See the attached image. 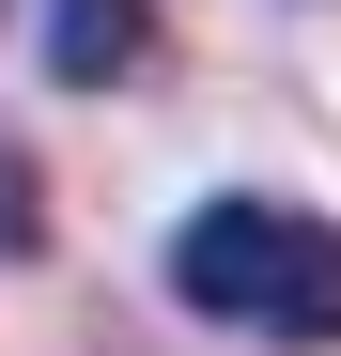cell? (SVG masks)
I'll list each match as a JSON object with an SVG mask.
<instances>
[{
  "mask_svg": "<svg viewBox=\"0 0 341 356\" xmlns=\"http://www.w3.org/2000/svg\"><path fill=\"white\" fill-rule=\"evenodd\" d=\"M47 248V202H31V155H0V264Z\"/></svg>",
  "mask_w": 341,
  "mask_h": 356,
  "instance_id": "cell-3",
  "label": "cell"
},
{
  "mask_svg": "<svg viewBox=\"0 0 341 356\" xmlns=\"http://www.w3.org/2000/svg\"><path fill=\"white\" fill-rule=\"evenodd\" d=\"M47 78L63 93H125L140 63H155V0H47Z\"/></svg>",
  "mask_w": 341,
  "mask_h": 356,
  "instance_id": "cell-2",
  "label": "cell"
},
{
  "mask_svg": "<svg viewBox=\"0 0 341 356\" xmlns=\"http://www.w3.org/2000/svg\"><path fill=\"white\" fill-rule=\"evenodd\" d=\"M170 294H187L202 325H233V341L341 356V217L233 186V202H202L187 232H170Z\"/></svg>",
  "mask_w": 341,
  "mask_h": 356,
  "instance_id": "cell-1",
  "label": "cell"
}]
</instances>
